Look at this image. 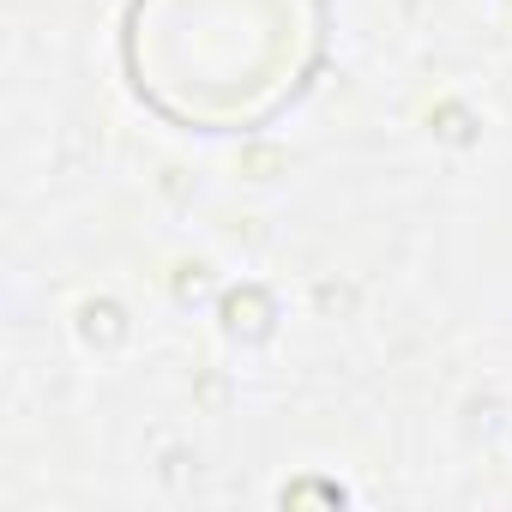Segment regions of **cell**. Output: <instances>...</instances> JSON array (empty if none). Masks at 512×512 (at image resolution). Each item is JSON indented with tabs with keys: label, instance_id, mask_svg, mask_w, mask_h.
<instances>
[{
	"label": "cell",
	"instance_id": "1",
	"mask_svg": "<svg viewBox=\"0 0 512 512\" xmlns=\"http://www.w3.org/2000/svg\"><path fill=\"white\" fill-rule=\"evenodd\" d=\"M223 326H229V338H266V332H272V302H266V290H235V296L223 302Z\"/></svg>",
	"mask_w": 512,
	"mask_h": 512
},
{
	"label": "cell",
	"instance_id": "2",
	"mask_svg": "<svg viewBox=\"0 0 512 512\" xmlns=\"http://www.w3.org/2000/svg\"><path fill=\"white\" fill-rule=\"evenodd\" d=\"M121 332H127V326H121V308H115V302H91V308H85V338H91V344H115Z\"/></svg>",
	"mask_w": 512,
	"mask_h": 512
},
{
	"label": "cell",
	"instance_id": "3",
	"mask_svg": "<svg viewBox=\"0 0 512 512\" xmlns=\"http://www.w3.org/2000/svg\"><path fill=\"white\" fill-rule=\"evenodd\" d=\"M440 133H446V139H470V127H464V109H440Z\"/></svg>",
	"mask_w": 512,
	"mask_h": 512
}]
</instances>
